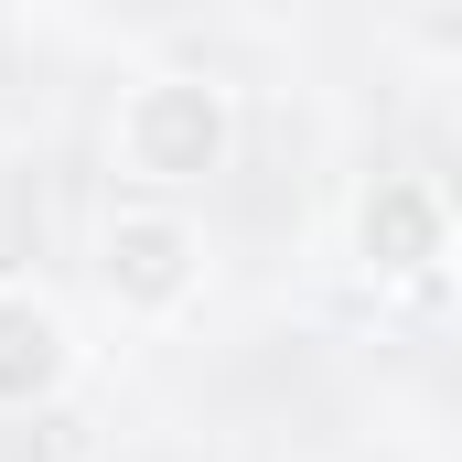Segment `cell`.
I'll return each mask as SVG.
<instances>
[{"mask_svg":"<svg viewBox=\"0 0 462 462\" xmlns=\"http://www.w3.org/2000/svg\"><path fill=\"white\" fill-rule=\"evenodd\" d=\"M226 151H236V108L216 76H140L108 118V162L140 194H183V183L226 172Z\"/></svg>","mask_w":462,"mask_h":462,"instance_id":"1","label":"cell"},{"mask_svg":"<svg viewBox=\"0 0 462 462\" xmlns=\"http://www.w3.org/2000/svg\"><path fill=\"white\" fill-rule=\"evenodd\" d=\"M97 280H108L118 312H140V323H172L194 291H205V226L172 205V194H151V205H118L108 226H97Z\"/></svg>","mask_w":462,"mask_h":462,"instance_id":"2","label":"cell"},{"mask_svg":"<svg viewBox=\"0 0 462 462\" xmlns=\"http://www.w3.org/2000/svg\"><path fill=\"white\" fill-rule=\"evenodd\" d=\"M355 258H365L376 280H441V258H452V205H441V183H430V172H387V183L355 205Z\"/></svg>","mask_w":462,"mask_h":462,"instance_id":"3","label":"cell"},{"mask_svg":"<svg viewBox=\"0 0 462 462\" xmlns=\"http://www.w3.org/2000/svg\"><path fill=\"white\" fill-rule=\"evenodd\" d=\"M65 376H76V334H65V312H54L43 291L0 280V420L65 398Z\"/></svg>","mask_w":462,"mask_h":462,"instance_id":"4","label":"cell"}]
</instances>
